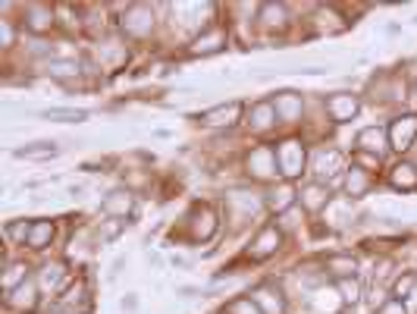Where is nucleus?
<instances>
[{"instance_id":"nucleus-1","label":"nucleus","mask_w":417,"mask_h":314,"mask_svg":"<svg viewBox=\"0 0 417 314\" xmlns=\"http://www.w3.org/2000/svg\"><path fill=\"white\" fill-rule=\"evenodd\" d=\"M277 164H279V173L286 179L298 176L305 170V148L298 142H282L277 148Z\"/></svg>"},{"instance_id":"nucleus-2","label":"nucleus","mask_w":417,"mask_h":314,"mask_svg":"<svg viewBox=\"0 0 417 314\" xmlns=\"http://www.w3.org/2000/svg\"><path fill=\"white\" fill-rule=\"evenodd\" d=\"M123 29H126V35H132V38H145L147 32L154 29V13H151V6H129L126 10V16H123Z\"/></svg>"},{"instance_id":"nucleus-3","label":"nucleus","mask_w":417,"mask_h":314,"mask_svg":"<svg viewBox=\"0 0 417 314\" xmlns=\"http://www.w3.org/2000/svg\"><path fill=\"white\" fill-rule=\"evenodd\" d=\"M57 155H60V148L51 138H35V142H25L19 148H13V157L16 160H51Z\"/></svg>"},{"instance_id":"nucleus-4","label":"nucleus","mask_w":417,"mask_h":314,"mask_svg":"<svg viewBox=\"0 0 417 314\" xmlns=\"http://www.w3.org/2000/svg\"><path fill=\"white\" fill-rule=\"evenodd\" d=\"M414 136H417V117H402V119H395V123L389 126V145H392L395 151L411 148Z\"/></svg>"},{"instance_id":"nucleus-5","label":"nucleus","mask_w":417,"mask_h":314,"mask_svg":"<svg viewBox=\"0 0 417 314\" xmlns=\"http://www.w3.org/2000/svg\"><path fill=\"white\" fill-rule=\"evenodd\" d=\"M358 98L355 95H345V91H339V95H329L326 98V113L329 119H336V123H348V119L358 113Z\"/></svg>"},{"instance_id":"nucleus-6","label":"nucleus","mask_w":417,"mask_h":314,"mask_svg":"<svg viewBox=\"0 0 417 314\" xmlns=\"http://www.w3.org/2000/svg\"><path fill=\"white\" fill-rule=\"evenodd\" d=\"M241 110H245L241 101H230V104L211 107V110L201 113V123H204V126H232V123H239Z\"/></svg>"},{"instance_id":"nucleus-7","label":"nucleus","mask_w":417,"mask_h":314,"mask_svg":"<svg viewBox=\"0 0 417 314\" xmlns=\"http://www.w3.org/2000/svg\"><path fill=\"white\" fill-rule=\"evenodd\" d=\"M355 145H358V151H367V155H376V157H380L383 151L389 148V132L380 129V126H367V129L358 132Z\"/></svg>"},{"instance_id":"nucleus-8","label":"nucleus","mask_w":417,"mask_h":314,"mask_svg":"<svg viewBox=\"0 0 417 314\" xmlns=\"http://www.w3.org/2000/svg\"><path fill=\"white\" fill-rule=\"evenodd\" d=\"M248 170H251L254 176H260V179L277 176V173H279L277 151H273V148H258V151H251V157H248Z\"/></svg>"},{"instance_id":"nucleus-9","label":"nucleus","mask_w":417,"mask_h":314,"mask_svg":"<svg viewBox=\"0 0 417 314\" xmlns=\"http://www.w3.org/2000/svg\"><path fill=\"white\" fill-rule=\"evenodd\" d=\"M132 208H135V202H132V195L126 189H113L110 195L100 202V211L107 214V217H117V220H123V217H129Z\"/></svg>"},{"instance_id":"nucleus-10","label":"nucleus","mask_w":417,"mask_h":314,"mask_svg":"<svg viewBox=\"0 0 417 314\" xmlns=\"http://www.w3.org/2000/svg\"><path fill=\"white\" fill-rule=\"evenodd\" d=\"M277 119L279 117H277V107H273V101H258V104L248 107V126H251V129H258V132L270 129Z\"/></svg>"},{"instance_id":"nucleus-11","label":"nucleus","mask_w":417,"mask_h":314,"mask_svg":"<svg viewBox=\"0 0 417 314\" xmlns=\"http://www.w3.org/2000/svg\"><path fill=\"white\" fill-rule=\"evenodd\" d=\"M41 119H51V123H63V126H76L88 119V110H79V107H47V110L38 113Z\"/></svg>"},{"instance_id":"nucleus-12","label":"nucleus","mask_w":417,"mask_h":314,"mask_svg":"<svg viewBox=\"0 0 417 314\" xmlns=\"http://www.w3.org/2000/svg\"><path fill=\"white\" fill-rule=\"evenodd\" d=\"M342 170V155L339 151H326L320 148L317 155H314V173H317V183H324V179H329L333 173Z\"/></svg>"},{"instance_id":"nucleus-13","label":"nucleus","mask_w":417,"mask_h":314,"mask_svg":"<svg viewBox=\"0 0 417 314\" xmlns=\"http://www.w3.org/2000/svg\"><path fill=\"white\" fill-rule=\"evenodd\" d=\"M279 239H282V236H279L277 226H264V230L258 233V239L251 242V255H254V258H270L273 251L279 249Z\"/></svg>"},{"instance_id":"nucleus-14","label":"nucleus","mask_w":417,"mask_h":314,"mask_svg":"<svg viewBox=\"0 0 417 314\" xmlns=\"http://www.w3.org/2000/svg\"><path fill=\"white\" fill-rule=\"evenodd\" d=\"M273 107H277V117L282 123H292V119L301 117V95L295 91H282V95L273 98Z\"/></svg>"},{"instance_id":"nucleus-15","label":"nucleus","mask_w":417,"mask_h":314,"mask_svg":"<svg viewBox=\"0 0 417 314\" xmlns=\"http://www.w3.org/2000/svg\"><path fill=\"white\" fill-rule=\"evenodd\" d=\"M220 48H226L223 29H204L198 38H194V44H192L194 53H217Z\"/></svg>"},{"instance_id":"nucleus-16","label":"nucleus","mask_w":417,"mask_h":314,"mask_svg":"<svg viewBox=\"0 0 417 314\" xmlns=\"http://www.w3.org/2000/svg\"><path fill=\"white\" fill-rule=\"evenodd\" d=\"M298 198H301V204H305L307 211H320L329 202V189H326V183H311V185L301 189Z\"/></svg>"},{"instance_id":"nucleus-17","label":"nucleus","mask_w":417,"mask_h":314,"mask_svg":"<svg viewBox=\"0 0 417 314\" xmlns=\"http://www.w3.org/2000/svg\"><path fill=\"white\" fill-rule=\"evenodd\" d=\"M25 22H29L32 32H47L53 25V10L51 6H41V4H32L25 10Z\"/></svg>"},{"instance_id":"nucleus-18","label":"nucleus","mask_w":417,"mask_h":314,"mask_svg":"<svg viewBox=\"0 0 417 314\" xmlns=\"http://www.w3.org/2000/svg\"><path fill=\"white\" fill-rule=\"evenodd\" d=\"M251 299H254V305H258L264 314H282V308H286V305H282V296H279V292H273L270 286H260Z\"/></svg>"},{"instance_id":"nucleus-19","label":"nucleus","mask_w":417,"mask_h":314,"mask_svg":"<svg viewBox=\"0 0 417 314\" xmlns=\"http://www.w3.org/2000/svg\"><path fill=\"white\" fill-rule=\"evenodd\" d=\"M260 22H264V29H270V32H282L286 29V6L264 4L260 6Z\"/></svg>"},{"instance_id":"nucleus-20","label":"nucleus","mask_w":417,"mask_h":314,"mask_svg":"<svg viewBox=\"0 0 417 314\" xmlns=\"http://www.w3.org/2000/svg\"><path fill=\"white\" fill-rule=\"evenodd\" d=\"M53 239V223L51 220H35V223H32V233H29V249H35V251H41L47 242H51Z\"/></svg>"},{"instance_id":"nucleus-21","label":"nucleus","mask_w":417,"mask_h":314,"mask_svg":"<svg viewBox=\"0 0 417 314\" xmlns=\"http://www.w3.org/2000/svg\"><path fill=\"white\" fill-rule=\"evenodd\" d=\"M44 72L47 76H57V79H70V76H79V60H44Z\"/></svg>"},{"instance_id":"nucleus-22","label":"nucleus","mask_w":417,"mask_h":314,"mask_svg":"<svg viewBox=\"0 0 417 314\" xmlns=\"http://www.w3.org/2000/svg\"><path fill=\"white\" fill-rule=\"evenodd\" d=\"M392 185L402 192H414L417 189V170L411 164H399L392 170Z\"/></svg>"},{"instance_id":"nucleus-23","label":"nucleus","mask_w":417,"mask_h":314,"mask_svg":"<svg viewBox=\"0 0 417 314\" xmlns=\"http://www.w3.org/2000/svg\"><path fill=\"white\" fill-rule=\"evenodd\" d=\"M63 280H66L63 264H44V270H41V277H38V283H41L44 292H57Z\"/></svg>"},{"instance_id":"nucleus-24","label":"nucleus","mask_w":417,"mask_h":314,"mask_svg":"<svg viewBox=\"0 0 417 314\" xmlns=\"http://www.w3.org/2000/svg\"><path fill=\"white\" fill-rule=\"evenodd\" d=\"M345 189L352 192V198L364 195V192L371 189V176H367V170H361V166H352V170H348V179H345Z\"/></svg>"},{"instance_id":"nucleus-25","label":"nucleus","mask_w":417,"mask_h":314,"mask_svg":"<svg viewBox=\"0 0 417 314\" xmlns=\"http://www.w3.org/2000/svg\"><path fill=\"white\" fill-rule=\"evenodd\" d=\"M4 230H6V236H10L13 242H29L32 220H10V223H6Z\"/></svg>"},{"instance_id":"nucleus-26","label":"nucleus","mask_w":417,"mask_h":314,"mask_svg":"<svg viewBox=\"0 0 417 314\" xmlns=\"http://www.w3.org/2000/svg\"><path fill=\"white\" fill-rule=\"evenodd\" d=\"M326 267H329V270H333L339 280H348V277L355 273V267H358V261H355V258H329Z\"/></svg>"},{"instance_id":"nucleus-27","label":"nucleus","mask_w":417,"mask_h":314,"mask_svg":"<svg viewBox=\"0 0 417 314\" xmlns=\"http://www.w3.org/2000/svg\"><path fill=\"white\" fill-rule=\"evenodd\" d=\"M273 208H277L279 214L282 211H289V208H292V204H295V189H292V185H289V183H282L279 185V192H273Z\"/></svg>"},{"instance_id":"nucleus-28","label":"nucleus","mask_w":417,"mask_h":314,"mask_svg":"<svg viewBox=\"0 0 417 314\" xmlns=\"http://www.w3.org/2000/svg\"><path fill=\"white\" fill-rule=\"evenodd\" d=\"M22 283H25V264H13L10 270H6V277H4V289H6V296H10L13 289H19Z\"/></svg>"},{"instance_id":"nucleus-29","label":"nucleus","mask_w":417,"mask_h":314,"mask_svg":"<svg viewBox=\"0 0 417 314\" xmlns=\"http://www.w3.org/2000/svg\"><path fill=\"white\" fill-rule=\"evenodd\" d=\"M10 302L19 305V308H22V305L29 308V305L35 302V283H22L19 289H13V292H10Z\"/></svg>"},{"instance_id":"nucleus-30","label":"nucleus","mask_w":417,"mask_h":314,"mask_svg":"<svg viewBox=\"0 0 417 314\" xmlns=\"http://www.w3.org/2000/svg\"><path fill=\"white\" fill-rule=\"evenodd\" d=\"M123 230H126V223H123V220L110 217V220H107V223L98 230V236H100V242H113V239H117Z\"/></svg>"},{"instance_id":"nucleus-31","label":"nucleus","mask_w":417,"mask_h":314,"mask_svg":"<svg viewBox=\"0 0 417 314\" xmlns=\"http://www.w3.org/2000/svg\"><path fill=\"white\" fill-rule=\"evenodd\" d=\"M230 314H264L254 305V299H239V302L230 305Z\"/></svg>"},{"instance_id":"nucleus-32","label":"nucleus","mask_w":417,"mask_h":314,"mask_svg":"<svg viewBox=\"0 0 417 314\" xmlns=\"http://www.w3.org/2000/svg\"><path fill=\"white\" fill-rule=\"evenodd\" d=\"M414 286H417V277H414V273H408L405 280H399V283H395V296H399V299L411 296V289H414Z\"/></svg>"},{"instance_id":"nucleus-33","label":"nucleus","mask_w":417,"mask_h":314,"mask_svg":"<svg viewBox=\"0 0 417 314\" xmlns=\"http://www.w3.org/2000/svg\"><path fill=\"white\" fill-rule=\"evenodd\" d=\"M376 314H405V305H402L399 299H389V302H380Z\"/></svg>"},{"instance_id":"nucleus-34","label":"nucleus","mask_w":417,"mask_h":314,"mask_svg":"<svg viewBox=\"0 0 417 314\" xmlns=\"http://www.w3.org/2000/svg\"><path fill=\"white\" fill-rule=\"evenodd\" d=\"M339 289L342 296H345V302H358V283H348V280H339Z\"/></svg>"},{"instance_id":"nucleus-35","label":"nucleus","mask_w":417,"mask_h":314,"mask_svg":"<svg viewBox=\"0 0 417 314\" xmlns=\"http://www.w3.org/2000/svg\"><path fill=\"white\" fill-rule=\"evenodd\" d=\"M358 164L364 166V170H380V157L367 155V151H358Z\"/></svg>"},{"instance_id":"nucleus-36","label":"nucleus","mask_w":417,"mask_h":314,"mask_svg":"<svg viewBox=\"0 0 417 314\" xmlns=\"http://www.w3.org/2000/svg\"><path fill=\"white\" fill-rule=\"evenodd\" d=\"M123 311H138V296H123Z\"/></svg>"},{"instance_id":"nucleus-37","label":"nucleus","mask_w":417,"mask_h":314,"mask_svg":"<svg viewBox=\"0 0 417 314\" xmlns=\"http://www.w3.org/2000/svg\"><path fill=\"white\" fill-rule=\"evenodd\" d=\"M298 72H305V76H324L326 66H301Z\"/></svg>"}]
</instances>
